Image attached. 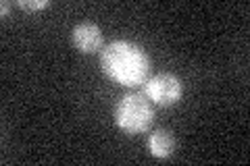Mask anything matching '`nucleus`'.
<instances>
[{
	"label": "nucleus",
	"mask_w": 250,
	"mask_h": 166,
	"mask_svg": "<svg viewBox=\"0 0 250 166\" xmlns=\"http://www.w3.org/2000/svg\"><path fill=\"white\" fill-rule=\"evenodd\" d=\"M142 93L154 106L167 108V106H173L182 100L184 85H182V79H179L175 73L163 71V73H156V75L146 79Z\"/></svg>",
	"instance_id": "7ed1b4c3"
},
{
	"label": "nucleus",
	"mask_w": 250,
	"mask_h": 166,
	"mask_svg": "<svg viewBox=\"0 0 250 166\" xmlns=\"http://www.w3.org/2000/svg\"><path fill=\"white\" fill-rule=\"evenodd\" d=\"M100 67L111 81L134 88L146 81L150 58L138 44L127 39H115L100 50Z\"/></svg>",
	"instance_id": "f257e3e1"
},
{
	"label": "nucleus",
	"mask_w": 250,
	"mask_h": 166,
	"mask_svg": "<svg viewBox=\"0 0 250 166\" xmlns=\"http://www.w3.org/2000/svg\"><path fill=\"white\" fill-rule=\"evenodd\" d=\"M146 146L150 149V154L154 158H159V160H167L175 154L177 149V141L173 137V133L167 131V129H156L152 131L150 135L146 139Z\"/></svg>",
	"instance_id": "39448f33"
},
{
	"label": "nucleus",
	"mask_w": 250,
	"mask_h": 166,
	"mask_svg": "<svg viewBox=\"0 0 250 166\" xmlns=\"http://www.w3.org/2000/svg\"><path fill=\"white\" fill-rule=\"evenodd\" d=\"M9 13H11V2L9 0H2V4H0V17H6Z\"/></svg>",
	"instance_id": "0eeeda50"
},
{
	"label": "nucleus",
	"mask_w": 250,
	"mask_h": 166,
	"mask_svg": "<svg viewBox=\"0 0 250 166\" xmlns=\"http://www.w3.org/2000/svg\"><path fill=\"white\" fill-rule=\"evenodd\" d=\"M71 42L75 46V50H80L82 54H94L103 50L104 36H103V29L96 23L82 21L71 29Z\"/></svg>",
	"instance_id": "20e7f679"
},
{
	"label": "nucleus",
	"mask_w": 250,
	"mask_h": 166,
	"mask_svg": "<svg viewBox=\"0 0 250 166\" xmlns=\"http://www.w3.org/2000/svg\"><path fill=\"white\" fill-rule=\"evenodd\" d=\"M15 4L25 11H42L46 6H50V0H17Z\"/></svg>",
	"instance_id": "423d86ee"
},
{
	"label": "nucleus",
	"mask_w": 250,
	"mask_h": 166,
	"mask_svg": "<svg viewBox=\"0 0 250 166\" xmlns=\"http://www.w3.org/2000/svg\"><path fill=\"white\" fill-rule=\"evenodd\" d=\"M154 121V104L144 93H125L115 106V125L127 135H138L150 129Z\"/></svg>",
	"instance_id": "f03ea898"
}]
</instances>
